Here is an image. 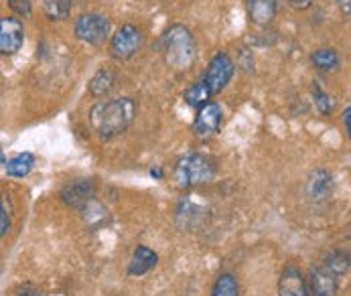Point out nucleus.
<instances>
[{"mask_svg":"<svg viewBox=\"0 0 351 296\" xmlns=\"http://www.w3.org/2000/svg\"><path fill=\"white\" fill-rule=\"evenodd\" d=\"M136 106L130 98H116L98 101L90 110V124L101 140H110L122 134L134 120Z\"/></svg>","mask_w":351,"mask_h":296,"instance_id":"1","label":"nucleus"},{"mask_svg":"<svg viewBox=\"0 0 351 296\" xmlns=\"http://www.w3.org/2000/svg\"><path fill=\"white\" fill-rule=\"evenodd\" d=\"M160 47L165 63L177 71L187 69L195 61V39L185 25H171L160 37Z\"/></svg>","mask_w":351,"mask_h":296,"instance_id":"2","label":"nucleus"},{"mask_svg":"<svg viewBox=\"0 0 351 296\" xmlns=\"http://www.w3.org/2000/svg\"><path fill=\"white\" fill-rule=\"evenodd\" d=\"M175 183L179 189H191L197 185H205L213 179V166L203 154H185L175 164Z\"/></svg>","mask_w":351,"mask_h":296,"instance_id":"3","label":"nucleus"},{"mask_svg":"<svg viewBox=\"0 0 351 296\" xmlns=\"http://www.w3.org/2000/svg\"><path fill=\"white\" fill-rule=\"evenodd\" d=\"M73 33L80 41L90 43V45H100L110 35V18L90 12V14H80L73 25Z\"/></svg>","mask_w":351,"mask_h":296,"instance_id":"4","label":"nucleus"},{"mask_svg":"<svg viewBox=\"0 0 351 296\" xmlns=\"http://www.w3.org/2000/svg\"><path fill=\"white\" fill-rule=\"evenodd\" d=\"M234 71H236V67H234L232 57H230L228 53L219 51V53H215V55L211 57V61H209V65H207V71H205V75H203L201 79L207 84L211 96H215V94L223 92L226 86L232 82Z\"/></svg>","mask_w":351,"mask_h":296,"instance_id":"5","label":"nucleus"},{"mask_svg":"<svg viewBox=\"0 0 351 296\" xmlns=\"http://www.w3.org/2000/svg\"><path fill=\"white\" fill-rule=\"evenodd\" d=\"M143 45V33L134 25H122L110 39V55L116 61H128Z\"/></svg>","mask_w":351,"mask_h":296,"instance_id":"6","label":"nucleus"},{"mask_svg":"<svg viewBox=\"0 0 351 296\" xmlns=\"http://www.w3.org/2000/svg\"><path fill=\"white\" fill-rule=\"evenodd\" d=\"M221 122H223V110L219 103L215 101H207L203 103L199 110H197V116H195V122H193V132L197 138H211L219 132L221 128Z\"/></svg>","mask_w":351,"mask_h":296,"instance_id":"7","label":"nucleus"},{"mask_svg":"<svg viewBox=\"0 0 351 296\" xmlns=\"http://www.w3.org/2000/svg\"><path fill=\"white\" fill-rule=\"evenodd\" d=\"M94 195H96L94 179H75L61 189V201L77 211H82L88 203H92Z\"/></svg>","mask_w":351,"mask_h":296,"instance_id":"8","label":"nucleus"},{"mask_svg":"<svg viewBox=\"0 0 351 296\" xmlns=\"http://www.w3.org/2000/svg\"><path fill=\"white\" fill-rule=\"evenodd\" d=\"M25 41V27L16 16H2L0 18V53L14 55L23 47Z\"/></svg>","mask_w":351,"mask_h":296,"instance_id":"9","label":"nucleus"},{"mask_svg":"<svg viewBox=\"0 0 351 296\" xmlns=\"http://www.w3.org/2000/svg\"><path fill=\"white\" fill-rule=\"evenodd\" d=\"M311 288L297 266H287L278 280V296H308Z\"/></svg>","mask_w":351,"mask_h":296,"instance_id":"10","label":"nucleus"},{"mask_svg":"<svg viewBox=\"0 0 351 296\" xmlns=\"http://www.w3.org/2000/svg\"><path fill=\"white\" fill-rule=\"evenodd\" d=\"M304 191H306V197L311 201H317V203L327 201L333 193V177H331V173L325 171V169L313 171L308 175V179H306Z\"/></svg>","mask_w":351,"mask_h":296,"instance_id":"11","label":"nucleus"},{"mask_svg":"<svg viewBox=\"0 0 351 296\" xmlns=\"http://www.w3.org/2000/svg\"><path fill=\"white\" fill-rule=\"evenodd\" d=\"M308 288L313 296H335L337 295V274H333L325 264L311 270Z\"/></svg>","mask_w":351,"mask_h":296,"instance_id":"12","label":"nucleus"},{"mask_svg":"<svg viewBox=\"0 0 351 296\" xmlns=\"http://www.w3.org/2000/svg\"><path fill=\"white\" fill-rule=\"evenodd\" d=\"M278 0H246V12L250 21L258 27H266L272 23L276 14Z\"/></svg>","mask_w":351,"mask_h":296,"instance_id":"13","label":"nucleus"},{"mask_svg":"<svg viewBox=\"0 0 351 296\" xmlns=\"http://www.w3.org/2000/svg\"><path fill=\"white\" fill-rule=\"evenodd\" d=\"M158 262V256L152 251L151 247L138 246L134 249L132 258H130V264H128V274L130 276H143L147 274L149 270H152Z\"/></svg>","mask_w":351,"mask_h":296,"instance_id":"14","label":"nucleus"},{"mask_svg":"<svg viewBox=\"0 0 351 296\" xmlns=\"http://www.w3.org/2000/svg\"><path fill=\"white\" fill-rule=\"evenodd\" d=\"M114 84H116V73H114L112 69L101 67V69H98V71L94 73V77L90 79L88 90H90V94H92L94 98H101V96L110 94V90L114 88Z\"/></svg>","mask_w":351,"mask_h":296,"instance_id":"15","label":"nucleus"},{"mask_svg":"<svg viewBox=\"0 0 351 296\" xmlns=\"http://www.w3.org/2000/svg\"><path fill=\"white\" fill-rule=\"evenodd\" d=\"M33 166H35V156L31 152H21L6 162L4 173L8 177H14V179H23L33 171Z\"/></svg>","mask_w":351,"mask_h":296,"instance_id":"16","label":"nucleus"},{"mask_svg":"<svg viewBox=\"0 0 351 296\" xmlns=\"http://www.w3.org/2000/svg\"><path fill=\"white\" fill-rule=\"evenodd\" d=\"M311 63L321 73H331L339 67V55L335 49H317L311 55Z\"/></svg>","mask_w":351,"mask_h":296,"instance_id":"17","label":"nucleus"},{"mask_svg":"<svg viewBox=\"0 0 351 296\" xmlns=\"http://www.w3.org/2000/svg\"><path fill=\"white\" fill-rule=\"evenodd\" d=\"M209 98H211V92H209L207 84H205L203 79H197L195 84H191V86L185 90V94H183V99L187 101V106L197 108V110H199L203 103H207Z\"/></svg>","mask_w":351,"mask_h":296,"instance_id":"18","label":"nucleus"},{"mask_svg":"<svg viewBox=\"0 0 351 296\" xmlns=\"http://www.w3.org/2000/svg\"><path fill=\"white\" fill-rule=\"evenodd\" d=\"M73 0H43V12L49 21H63L71 12Z\"/></svg>","mask_w":351,"mask_h":296,"instance_id":"19","label":"nucleus"},{"mask_svg":"<svg viewBox=\"0 0 351 296\" xmlns=\"http://www.w3.org/2000/svg\"><path fill=\"white\" fill-rule=\"evenodd\" d=\"M325 266H327L333 274L343 276V274H348V270L351 268V256L348 251L335 249V251H331V254L325 258Z\"/></svg>","mask_w":351,"mask_h":296,"instance_id":"20","label":"nucleus"},{"mask_svg":"<svg viewBox=\"0 0 351 296\" xmlns=\"http://www.w3.org/2000/svg\"><path fill=\"white\" fill-rule=\"evenodd\" d=\"M238 293H240V288H238L236 276L230 274V272H223V274L217 276L211 296H238Z\"/></svg>","mask_w":351,"mask_h":296,"instance_id":"21","label":"nucleus"},{"mask_svg":"<svg viewBox=\"0 0 351 296\" xmlns=\"http://www.w3.org/2000/svg\"><path fill=\"white\" fill-rule=\"evenodd\" d=\"M311 94H313V99H315V108H317V112L319 114H323V116H329L331 114V110H333V99L329 94H325L323 90H321V86L315 82L313 86H311Z\"/></svg>","mask_w":351,"mask_h":296,"instance_id":"22","label":"nucleus"},{"mask_svg":"<svg viewBox=\"0 0 351 296\" xmlns=\"http://www.w3.org/2000/svg\"><path fill=\"white\" fill-rule=\"evenodd\" d=\"M10 230V201L8 195H2V205H0V236L4 238Z\"/></svg>","mask_w":351,"mask_h":296,"instance_id":"23","label":"nucleus"},{"mask_svg":"<svg viewBox=\"0 0 351 296\" xmlns=\"http://www.w3.org/2000/svg\"><path fill=\"white\" fill-rule=\"evenodd\" d=\"M8 6L12 8L14 14H19L23 18H29L33 14V2L31 0H8Z\"/></svg>","mask_w":351,"mask_h":296,"instance_id":"24","label":"nucleus"},{"mask_svg":"<svg viewBox=\"0 0 351 296\" xmlns=\"http://www.w3.org/2000/svg\"><path fill=\"white\" fill-rule=\"evenodd\" d=\"M343 124H346V132H348V136L351 138V103L346 108V112H343Z\"/></svg>","mask_w":351,"mask_h":296,"instance_id":"25","label":"nucleus"},{"mask_svg":"<svg viewBox=\"0 0 351 296\" xmlns=\"http://www.w3.org/2000/svg\"><path fill=\"white\" fill-rule=\"evenodd\" d=\"M311 2H313V0H289V4H291L293 8H297V10H304V8H308V6H311Z\"/></svg>","mask_w":351,"mask_h":296,"instance_id":"26","label":"nucleus"},{"mask_svg":"<svg viewBox=\"0 0 351 296\" xmlns=\"http://www.w3.org/2000/svg\"><path fill=\"white\" fill-rule=\"evenodd\" d=\"M337 6L346 12V14H351V0H335Z\"/></svg>","mask_w":351,"mask_h":296,"instance_id":"27","label":"nucleus"},{"mask_svg":"<svg viewBox=\"0 0 351 296\" xmlns=\"http://www.w3.org/2000/svg\"><path fill=\"white\" fill-rule=\"evenodd\" d=\"M16 296H43L41 293H37V291H23L21 295H16Z\"/></svg>","mask_w":351,"mask_h":296,"instance_id":"28","label":"nucleus"},{"mask_svg":"<svg viewBox=\"0 0 351 296\" xmlns=\"http://www.w3.org/2000/svg\"><path fill=\"white\" fill-rule=\"evenodd\" d=\"M151 175L154 179H162V171H160V169H152Z\"/></svg>","mask_w":351,"mask_h":296,"instance_id":"29","label":"nucleus"}]
</instances>
